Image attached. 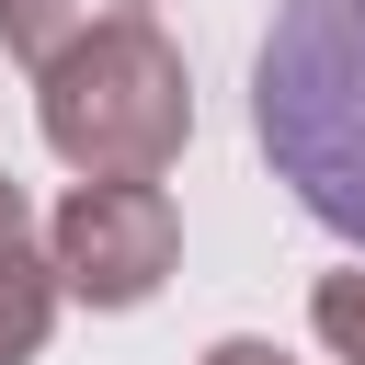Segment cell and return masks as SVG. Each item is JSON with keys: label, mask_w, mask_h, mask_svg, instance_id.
<instances>
[{"label": "cell", "mask_w": 365, "mask_h": 365, "mask_svg": "<svg viewBox=\"0 0 365 365\" xmlns=\"http://www.w3.org/2000/svg\"><path fill=\"white\" fill-rule=\"evenodd\" d=\"M251 137L274 182L365 251V0H285L251 57Z\"/></svg>", "instance_id": "1"}, {"label": "cell", "mask_w": 365, "mask_h": 365, "mask_svg": "<svg viewBox=\"0 0 365 365\" xmlns=\"http://www.w3.org/2000/svg\"><path fill=\"white\" fill-rule=\"evenodd\" d=\"M34 125L80 182H160L194 137V68L160 23H114L34 80Z\"/></svg>", "instance_id": "2"}, {"label": "cell", "mask_w": 365, "mask_h": 365, "mask_svg": "<svg viewBox=\"0 0 365 365\" xmlns=\"http://www.w3.org/2000/svg\"><path fill=\"white\" fill-rule=\"evenodd\" d=\"M46 262H57V297L80 308H148L182 262V205L160 182H68L46 217Z\"/></svg>", "instance_id": "3"}, {"label": "cell", "mask_w": 365, "mask_h": 365, "mask_svg": "<svg viewBox=\"0 0 365 365\" xmlns=\"http://www.w3.org/2000/svg\"><path fill=\"white\" fill-rule=\"evenodd\" d=\"M57 262H46V228L23 205V182H0V365H34L46 331H57Z\"/></svg>", "instance_id": "4"}, {"label": "cell", "mask_w": 365, "mask_h": 365, "mask_svg": "<svg viewBox=\"0 0 365 365\" xmlns=\"http://www.w3.org/2000/svg\"><path fill=\"white\" fill-rule=\"evenodd\" d=\"M114 23H148V0H0V46L46 80L68 46H91V34H114Z\"/></svg>", "instance_id": "5"}, {"label": "cell", "mask_w": 365, "mask_h": 365, "mask_svg": "<svg viewBox=\"0 0 365 365\" xmlns=\"http://www.w3.org/2000/svg\"><path fill=\"white\" fill-rule=\"evenodd\" d=\"M308 331H319L342 365H365V262H354V274H319V297H308Z\"/></svg>", "instance_id": "6"}, {"label": "cell", "mask_w": 365, "mask_h": 365, "mask_svg": "<svg viewBox=\"0 0 365 365\" xmlns=\"http://www.w3.org/2000/svg\"><path fill=\"white\" fill-rule=\"evenodd\" d=\"M205 365H297V354L262 342V331H228V342H205Z\"/></svg>", "instance_id": "7"}]
</instances>
